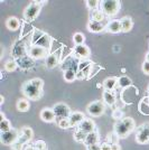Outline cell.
Wrapping results in <instances>:
<instances>
[{
    "label": "cell",
    "instance_id": "1",
    "mask_svg": "<svg viewBox=\"0 0 149 150\" xmlns=\"http://www.w3.org/2000/svg\"><path fill=\"white\" fill-rule=\"evenodd\" d=\"M43 80L38 79V77H35V79H31V80L25 82L23 84V93L29 100H39L42 94H43Z\"/></svg>",
    "mask_w": 149,
    "mask_h": 150
},
{
    "label": "cell",
    "instance_id": "2",
    "mask_svg": "<svg viewBox=\"0 0 149 150\" xmlns=\"http://www.w3.org/2000/svg\"><path fill=\"white\" fill-rule=\"evenodd\" d=\"M135 127H136L135 120L130 117H127L120 121H117V123L114 125V132L120 139H123L135 130Z\"/></svg>",
    "mask_w": 149,
    "mask_h": 150
},
{
    "label": "cell",
    "instance_id": "3",
    "mask_svg": "<svg viewBox=\"0 0 149 150\" xmlns=\"http://www.w3.org/2000/svg\"><path fill=\"white\" fill-rule=\"evenodd\" d=\"M31 45H35V46H39V47H43L46 50H50V46H52V39L47 34L36 29V30L33 31Z\"/></svg>",
    "mask_w": 149,
    "mask_h": 150
},
{
    "label": "cell",
    "instance_id": "4",
    "mask_svg": "<svg viewBox=\"0 0 149 150\" xmlns=\"http://www.w3.org/2000/svg\"><path fill=\"white\" fill-rule=\"evenodd\" d=\"M121 4L118 0H104L101 1V7L100 9L104 13L106 17H113L120 11Z\"/></svg>",
    "mask_w": 149,
    "mask_h": 150
},
{
    "label": "cell",
    "instance_id": "5",
    "mask_svg": "<svg viewBox=\"0 0 149 150\" xmlns=\"http://www.w3.org/2000/svg\"><path fill=\"white\" fill-rule=\"evenodd\" d=\"M44 1H31L24 10V18L26 21H33L38 17Z\"/></svg>",
    "mask_w": 149,
    "mask_h": 150
},
{
    "label": "cell",
    "instance_id": "6",
    "mask_svg": "<svg viewBox=\"0 0 149 150\" xmlns=\"http://www.w3.org/2000/svg\"><path fill=\"white\" fill-rule=\"evenodd\" d=\"M19 133H20V130H17V129H10L7 132H1L0 134L1 144L6 146H13L18 141Z\"/></svg>",
    "mask_w": 149,
    "mask_h": 150
},
{
    "label": "cell",
    "instance_id": "7",
    "mask_svg": "<svg viewBox=\"0 0 149 150\" xmlns=\"http://www.w3.org/2000/svg\"><path fill=\"white\" fill-rule=\"evenodd\" d=\"M11 56L15 59H18L20 57H24L26 55H28V46L21 42V40H17L11 47V52H10Z\"/></svg>",
    "mask_w": 149,
    "mask_h": 150
},
{
    "label": "cell",
    "instance_id": "8",
    "mask_svg": "<svg viewBox=\"0 0 149 150\" xmlns=\"http://www.w3.org/2000/svg\"><path fill=\"white\" fill-rule=\"evenodd\" d=\"M106 110V104L102 101H93L91 102L87 108V111L90 115L92 117H100L104 113Z\"/></svg>",
    "mask_w": 149,
    "mask_h": 150
},
{
    "label": "cell",
    "instance_id": "9",
    "mask_svg": "<svg viewBox=\"0 0 149 150\" xmlns=\"http://www.w3.org/2000/svg\"><path fill=\"white\" fill-rule=\"evenodd\" d=\"M136 140L138 144H149V123H143L136 131Z\"/></svg>",
    "mask_w": 149,
    "mask_h": 150
},
{
    "label": "cell",
    "instance_id": "10",
    "mask_svg": "<svg viewBox=\"0 0 149 150\" xmlns=\"http://www.w3.org/2000/svg\"><path fill=\"white\" fill-rule=\"evenodd\" d=\"M47 52L48 50L43 48V47H39V46H35V45H31L28 46V56H31L33 59H42L47 57Z\"/></svg>",
    "mask_w": 149,
    "mask_h": 150
},
{
    "label": "cell",
    "instance_id": "11",
    "mask_svg": "<svg viewBox=\"0 0 149 150\" xmlns=\"http://www.w3.org/2000/svg\"><path fill=\"white\" fill-rule=\"evenodd\" d=\"M73 55L74 57L79 58V59H87L90 55H91V50L85 44L83 45H77L73 48Z\"/></svg>",
    "mask_w": 149,
    "mask_h": 150
},
{
    "label": "cell",
    "instance_id": "12",
    "mask_svg": "<svg viewBox=\"0 0 149 150\" xmlns=\"http://www.w3.org/2000/svg\"><path fill=\"white\" fill-rule=\"evenodd\" d=\"M53 111L55 113L56 118H70L71 115V109L65 103H57L53 108Z\"/></svg>",
    "mask_w": 149,
    "mask_h": 150
},
{
    "label": "cell",
    "instance_id": "13",
    "mask_svg": "<svg viewBox=\"0 0 149 150\" xmlns=\"http://www.w3.org/2000/svg\"><path fill=\"white\" fill-rule=\"evenodd\" d=\"M33 136H34L33 129L29 128V127H24V128L20 129L18 142H20V144H28V142H31V140L33 139Z\"/></svg>",
    "mask_w": 149,
    "mask_h": 150
},
{
    "label": "cell",
    "instance_id": "14",
    "mask_svg": "<svg viewBox=\"0 0 149 150\" xmlns=\"http://www.w3.org/2000/svg\"><path fill=\"white\" fill-rule=\"evenodd\" d=\"M60 54H61L60 50L48 54V56L45 59V65H46L47 69H54L60 64Z\"/></svg>",
    "mask_w": 149,
    "mask_h": 150
},
{
    "label": "cell",
    "instance_id": "15",
    "mask_svg": "<svg viewBox=\"0 0 149 150\" xmlns=\"http://www.w3.org/2000/svg\"><path fill=\"white\" fill-rule=\"evenodd\" d=\"M16 62L18 64V69H31L35 65V59H33L28 55L16 59Z\"/></svg>",
    "mask_w": 149,
    "mask_h": 150
},
{
    "label": "cell",
    "instance_id": "16",
    "mask_svg": "<svg viewBox=\"0 0 149 150\" xmlns=\"http://www.w3.org/2000/svg\"><path fill=\"white\" fill-rule=\"evenodd\" d=\"M77 129H80V130H82V131L85 132V133L93 132L95 131V122L92 119H90V118H85L80 123V125L77 127Z\"/></svg>",
    "mask_w": 149,
    "mask_h": 150
},
{
    "label": "cell",
    "instance_id": "17",
    "mask_svg": "<svg viewBox=\"0 0 149 150\" xmlns=\"http://www.w3.org/2000/svg\"><path fill=\"white\" fill-rule=\"evenodd\" d=\"M40 119L43 120L44 122L46 123H52V122H55L56 115L53 109H50V108H46V109H43L40 111Z\"/></svg>",
    "mask_w": 149,
    "mask_h": 150
},
{
    "label": "cell",
    "instance_id": "18",
    "mask_svg": "<svg viewBox=\"0 0 149 150\" xmlns=\"http://www.w3.org/2000/svg\"><path fill=\"white\" fill-rule=\"evenodd\" d=\"M106 30L108 31V33H111V34H118L120 31H122L120 19H112V20H110V21L106 24Z\"/></svg>",
    "mask_w": 149,
    "mask_h": 150
},
{
    "label": "cell",
    "instance_id": "19",
    "mask_svg": "<svg viewBox=\"0 0 149 150\" xmlns=\"http://www.w3.org/2000/svg\"><path fill=\"white\" fill-rule=\"evenodd\" d=\"M99 141H100L99 132L93 131V132H90V133H87V134L84 144L89 148V147H92V146H95V144H99Z\"/></svg>",
    "mask_w": 149,
    "mask_h": 150
},
{
    "label": "cell",
    "instance_id": "20",
    "mask_svg": "<svg viewBox=\"0 0 149 150\" xmlns=\"http://www.w3.org/2000/svg\"><path fill=\"white\" fill-rule=\"evenodd\" d=\"M106 24L103 23H98V21H93V20H90L87 23V30L90 33H93V34H96V33H101V31L106 30Z\"/></svg>",
    "mask_w": 149,
    "mask_h": 150
},
{
    "label": "cell",
    "instance_id": "21",
    "mask_svg": "<svg viewBox=\"0 0 149 150\" xmlns=\"http://www.w3.org/2000/svg\"><path fill=\"white\" fill-rule=\"evenodd\" d=\"M79 62L75 57H67L61 65V69L63 71H66V69H77L79 67Z\"/></svg>",
    "mask_w": 149,
    "mask_h": 150
},
{
    "label": "cell",
    "instance_id": "22",
    "mask_svg": "<svg viewBox=\"0 0 149 150\" xmlns=\"http://www.w3.org/2000/svg\"><path fill=\"white\" fill-rule=\"evenodd\" d=\"M68 119H70V122H71L72 127H79L82 121L85 119V114L83 112H79V111L72 112Z\"/></svg>",
    "mask_w": 149,
    "mask_h": 150
},
{
    "label": "cell",
    "instance_id": "23",
    "mask_svg": "<svg viewBox=\"0 0 149 150\" xmlns=\"http://www.w3.org/2000/svg\"><path fill=\"white\" fill-rule=\"evenodd\" d=\"M102 96H103V102L106 105L113 106L117 102V95L114 93V91H104Z\"/></svg>",
    "mask_w": 149,
    "mask_h": 150
},
{
    "label": "cell",
    "instance_id": "24",
    "mask_svg": "<svg viewBox=\"0 0 149 150\" xmlns=\"http://www.w3.org/2000/svg\"><path fill=\"white\" fill-rule=\"evenodd\" d=\"M118 79L116 77H106V80L103 81L102 85L104 88V91H114L116 86H118Z\"/></svg>",
    "mask_w": 149,
    "mask_h": 150
},
{
    "label": "cell",
    "instance_id": "25",
    "mask_svg": "<svg viewBox=\"0 0 149 150\" xmlns=\"http://www.w3.org/2000/svg\"><path fill=\"white\" fill-rule=\"evenodd\" d=\"M6 27L11 31H16L20 27V20L16 17H9L6 20Z\"/></svg>",
    "mask_w": 149,
    "mask_h": 150
},
{
    "label": "cell",
    "instance_id": "26",
    "mask_svg": "<svg viewBox=\"0 0 149 150\" xmlns=\"http://www.w3.org/2000/svg\"><path fill=\"white\" fill-rule=\"evenodd\" d=\"M120 23H121V29L122 33H129L132 29V26H133V21L130 17H122L120 19Z\"/></svg>",
    "mask_w": 149,
    "mask_h": 150
},
{
    "label": "cell",
    "instance_id": "27",
    "mask_svg": "<svg viewBox=\"0 0 149 150\" xmlns=\"http://www.w3.org/2000/svg\"><path fill=\"white\" fill-rule=\"evenodd\" d=\"M106 18V16L104 15V13H103L101 9H98V10H93V11H91V19H90V20L98 21V23H103ZM103 24H104V23H103Z\"/></svg>",
    "mask_w": 149,
    "mask_h": 150
},
{
    "label": "cell",
    "instance_id": "28",
    "mask_svg": "<svg viewBox=\"0 0 149 150\" xmlns=\"http://www.w3.org/2000/svg\"><path fill=\"white\" fill-rule=\"evenodd\" d=\"M16 108L19 112H27L31 108V103L27 99H20L16 103Z\"/></svg>",
    "mask_w": 149,
    "mask_h": 150
},
{
    "label": "cell",
    "instance_id": "29",
    "mask_svg": "<svg viewBox=\"0 0 149 150\" xmlns=\"http://www.w3.org/2000/svg\"><path fill=\"white\" fill-rule=\"evenodd\" d=\"M117 84H118V86L120 88H128L132 85V81H131L130 77L123 75V76L118 77V83H117Z\"/></svg>",
    "mask_w": 149,
    "mask_h": 150
},
{
    "label": "cell",
    "instance_id": "30",
    "mask_svg": "<svg viewBox=\"0 0 149 150\" xmlns=\"http://www.w3.org/2000/svg\"><path fill=\"white\" fill-rule=\"evenodd\" d=\"M76 73H77V69H66L63 73V77L66 82L71 83L76 80Z\"/></svg>",
    "mask_w": 149,
    "mask_h": 150
},
{
    "label": "cell",
    "instance_id": "31",
    "mask_svg": "<svg viewBox=\"0 0 149 150\" xmlns=\"http://www.w3.org/2000/svg\"><path fill=\"white\" fill-rule=\"evenodd\" d=\"M55 123L58 125L61 129H63V130L70 129V128L72 127L68 118H56V119H55Z\"/></svg>",
    "mask_w": 149,
    "mask_h": 150
},
{
    "label": "cell",
    "instance_id": "32",
    "mask_svg": "<svg viewBox=\"0 0 149 150\" xmlns=\"http://www.w3.org/2000/svg\"><path fill=\"white\" fill-rule=\"evenodd\" d=\"M87 134V133L83 132L82 130H80V129H77V130H75L74 133H73V139H74L76 142H82V144H84Z\"/></svg>",
    "mask_w": 149,
    "mask_h": 150
},
{
    "label": "cell",
    "instance_id": "33",
    "mask_svg": "<svg viewBox=\"0 0 149 150\" xmlns=\"http://www.w3.org/2000/svg\"><path fill=\"white\" fill-rule=\"evenodd\" d=\"M73 43L75 44V46H77V45H83L84 44V42H85V36L82 34V33H75L74 35H73Z\"/></svg>",
    "mask_w": 149,
    "mask_h": 150
},
{
    "label": "cell",
    "instance_id": "34",
    "mask_svg": "<svg viewBox=\"0 0 149 150\" xmlns=\"http://www.w3.org/2000/svg\"><path fill=\"white\" fill-rule=\"evenodd\" d=\"M18 69V64L16 62V59H10L5 63V69L7 72H15Z\"/></svg>",
    "mask_w": 149,
    "mask_h": 150
},
{
    "label": "cell",
    "instance_id": "35",
    "mask_svg": "<svg viewBox=\"0 0 149 150\" xmlns=\"http://www.w3.org/2000/svg\"><path fill=\"white\" fill-rule=\"evenodd\" d=\"M87 6L91 11L98 10V9H100V7H101V1H98V0H89V1H87Z\"/></svg>",
    "mask_w": 149,
    "mask_h": 150
},
{
    "label": "cell",
    "instance_id": "36",
    "mask_svg": "<svg viewBox=\"0 0 149 150\" xmlns=\"http://www.w3.org/2000/svg\"><path fill=\"white\" fill-rule=\"evenodd\" d=\"M10 129H13V128H11V122L8 119L2 120V121L0 122V131L1 132H7V131H9Z\"/></svg>",
    "mask_w": 149,
    "mask_h": 150
},
{
    "label": "cell",
    "instance_id": "37",
    "mask_svg": "<svg viewBox=\"0 0 149 150\" xmlns=\"http://www.w3.org/2000/svg\"><path fill=\"white\" fill-rule=\"evenodd\" d=\"M119 139L120 138L117 136V133L113 131V132H110L108 136H106V141L109 142V144H118V141H119Z\"/></svg>",
    "mask_w": 149,
    "mask_h": 150
},
{
    "label": "cell",
    "instance_id": "38",
    "mask_svg": "<svg viewBox=\"0 0 149 150\" xmlns=\"http://www.w3.org/2000/svg\"><path fill=\"white\" fill-rule=\"evenodd\" d=\"M34 150H47V146L43 140H38L34 142Z\"/></svg>",
    "mask_w": 149,
    "mask_h": 150
},
{
    "label": "cell",
    "instance_id": "39",
    "mask_svg": "<svg viewBox=\"0 0 149 150\" xmlns=\"http://www.w3.org/2000/svg\"><path fill=\"white\" fill-rule=\"evenodd\" d=\"M112 117H113V119H116L117 121H120V120L123 119V112H122V110H120V109H116L113 112H112Z\"/></svg>",
    "mask_w": 149,
    "mask_h": 150
},
{
    "label": "cell",
    "instance_id": "40",
    "mask_svg": "<svg viewBox=\"0 0 149 150\" xmlns=\"http://www.w3.org/2000/svg\"><path fill=\"white\" fill-rule=\"evenodd\" d=\"M100 69H101V67H100L99 65H96V64H93V65H92V69H91V73H90V79H91V77H93L94 75L96 74V73L99 72Z\"/></svg>",
    "mask_w": 149,
    "mask_h": 150
},
{
    "label": "cell",
    "instance_id": "41",
    "mask_svg": "<svg viewBox=\"0 0 149 150\" xmlns=\"http://www.w3.org/2000/svg\"><path fill=\"white\" fill-rule=\"evenodd\" d=\"M100 144V150H112V144H109L108 141L102 142V144Z\"/></svg>",
    "mask_w": 149,
    "mask_h": 150
},
{
    "label": "cell",
    "instance_id": "42",
    "mask_svg": "<svg viewBox=\"0 0 149 150\" xmlns=\"http://www.w3.org/2000/svg\"><path fill=\"white\" fill-rule=\"evenodd\" d=\"M141 69H143V72L145 73V74L149 75V62L145 61L143 64V66H141Z\"/></svg>",
    "mask_w": 149,
    "mask_h": 150
},
{
    "label": "cell",
    "instance_id": "43",
    "mask_svg": "<svg viewBox=\"0 0 149 150\" xmlns=\"http://www.w3.org/2000/svg\"><path fill=\"white\" fill-rule=\"evenodd\" d=\"M11 148H13V150H23V148H24V144H20V142H16V144H13V146H11Z\"/></svg>",
    "mask_w": 149,
    "mask_h": 150
},
{
    "label": "cell",
    "instance_id": "44",
    "mask_svg": "<svg viewBox=\"0 0 149 150\" xmlns=\"http://www.w3.org/2000/svg\"><path fill=\"white\" fill-rule=\"evenodd\" d=\"M23 150H34V144L33 142H28V144H24Z\"/></svg>",
    "mask_w": 149,
    "mask_h": 150
},
{
    "label": "cell",
    "instance_id": "45",
    "mask_svg": "<svg viewBox=\"0 0 149 150\" xmlns=\"http://www.w3.org/2000/svg\"><path fill=\"white\" fill-rule=\"evenodd\" d=\"M87 150H100V144H95V146H92V147H89Z\"/></svg>",
    "mask_w": 149,
    "mask_h": 150
},
{
    "label": "cell",
    "instance_id": "46",
    "mask_svg": "<svg viewBox=\"0 0 149 150\" xmlns=\"http://www.w3.org/2000/svg\"><path fill=\"white\" fill-rule=\"evenodd\" d=\"M112 150H121V147L119 146V144H112Z\"/></svg>",
    "mask_w": 149,
    "mask_h": 150
},
{
    "label": "cell",
    "instance_id": "47",
    "mask_svg": "<svg viewBox=\"0 0 149 150\" xmlns=\"http://www.w3.org/2000/svg\"><path fill=\"white\" fill-rule=\"evenodd\" d=\"M6 118H5V113L4 112H0V122L2 121V120H5Z\"/></svg>",
    "mask_w": 149,
    "mask_h": 150
},
{
    "label": "cell",
    "instance_id": "48",
    "mask_svg": "<svg viewBox=\"0 0 149 150\" xmlns=\"http://www.w3.org/2000/svg\"><path fill=\"white\" fill-rule=\"evenodd\" d=\"M4 102H5V98H4V95H0V105H2V104H4Z\"/></svg>",
    "mask_w": 149,
    "mask_h": 150
},
{
    "label": "cell",
    "instance_id": "49",
    "mask_svg": "<svg viewBox=\"0 0 149 150\" xmlns=\"http://www.w3.org/2000/svg\"><path fill=\"white\" fill-rule=\"evenodd\" d=\"M143 103H146V104H147V105L149 106V96H147L146 99H143Z\"/></svg>",
    "mask_w": 149,
    "mask_h": 150
},
{
    "label": "cell",
    "instance_id": "50",
    "mask_svg": "<svg viewBox=\"0 0 149 150\" xmlns=\"http://www.w3.org/2000/svg\"><path fill=\"white\" fill-rule=\"evenodd\" d=\"M146 61H147V62H149V52L146 54Z\"/></svg>",
    "mask_w": 149,
    "mask_h": 150
}]
</instances>
